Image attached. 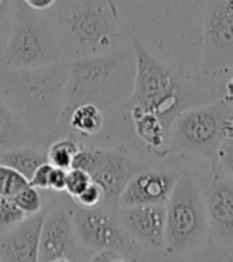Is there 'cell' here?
<instances>
[{"mask_svg":"<svg viewBox=\"0 0 233 262\" xmlns=\"http://www.w3.org/2000/svg\"><path fill=\"white\" fill-rule=\"evenodd\" d=\"M67 75L69 61L26 69L0 66V99L28 125L37 142L53 138Z\"/></svg>","mask_w":233,"mask_h":262,"instance_id":"cell-1","label":"cell"},{"mask_svg":"<svg viewBox=\"0 0 233 262\" xmlns=\"http://www.w3.org/2000/svg\"><path fill=\"white\" fill-rule=\"evenodd\" d=\"M59 61L66 59L55 19L16 0L11 29L0 50V66L26 69Z\"/></svg>","mask_w":233,"mask_h":262,"instance_id":"cell-2","label":"cell"},{"mask_svg":"<svg viewBox=\"0 0 233 262\" xmlns=\"http://www.w3.org/2000/svg\"><path fill=\"white\" fill-rule=\"evenodd\" d=\"M166 254L182 256L203 243L208 230V216L200 182L190 169L179 173L171 195L165 202Z\"/></svg>","mask_w":233,"mask_h":262,"instance_id":"cell-3","label":"cell"},{"mask_svg":"<svg viewBox=\"0 0 233 262\" xmlns=\"http://www.w3.org/2000/svg\"><path fill=\"white\" fill-rule=\"evenodd\" d=\"M136 72L131 91V106L157 114L168 128L187 107L185 90L174 74L163 66L133 35Z\"/></svg>","mask_w":233,"mask_h":262,"instance_id":"cell-4","label":"cell"},{"mask_svg":"<svg viewBox=\"0 0 233 262\" xmlns=\"http://www.w3.org/2000/svg\"><path fill=\"white\" fill-rule=\"evenodd\" d=\"M115 13L109 5L93 0L62 10L55 19L64 59L104 55L113 45L115 38Z\"/></svg>","mask_w":233,"mask_h":262,"instance_id":"cell-5","label":"cell"},{"mask_svg":"<svg viewBox=\"0 0 233 262\" xmlns=\"http://www.w3.org/2000/svg\"><path fill=\"white\" fill-rule=\"evenodd\" d=\"M125 61V55L107 53L71 59L61 119L83 102H93L99 107L109 104Z\"/></svg>","mask_w":233,"mask_h":262,"instance_id":"cell-6","label":"cell"},{"mask_svg":"<svg viewBox=\"0 0 233 262\" xmlns=\"http://www.w3.org/2000/svg\"><path fill=\"white\" fill-rule=\"evenodd\" d=\"M227 109L228 106L224 102L185 107L170 128V152L200 155L209 160L216 168L219 165V149L222 144L221 126Z\"/></svg>","mask_w":233,"mask_h":262,"instance_id":"cell-7","label":"cell"},{"mask_svg":"<svg viewBox=\"0 0 233 262\" xmlns=\"http://www.w3.org/2000/svg\"><path fill=\"white\" fill-rule=\"evenodd\" d=\"M112 208H83L71 206L72 221L77 240L86 250H113L125 256V259L136 257V242L129 237L122 222L112 211Z\"/></svg>","mask_w":233,"mask_h":262,"instance_id":"cell-8","label":"cell"},{"mask_svg":"<svg viewBox=\"0 0 233 262\" xmlns=\"http://www.w3.org/2000/svg\"><path fill=\"white\" fill-rule=\"evenodd\" d=\"M72 168L85 169L91 174L93 181L104 192V205L112 209L119 208V199L126 182L142 169L141 165L125 152L83 146L77 152Z\"/></svg>","mask_w":233,"mask_h":262,"instance_id":"cell-9","label":"cell"},{"mask_svg":"<svg viewBox=\"0 0 233 262\" xmlns=\"http://www.w3.org/2000/svg\"><path fill=\"white\" fill-rule=\"evenodd\" d=\"M201 68L208 75L233 69V0H213L204 18Z\"/></svg>","mask_w":233,"mask_h":262,"instance_id":"cell-10","label":"cell"},{"mask_svg":"<svg viewBox=\"0 0 233 262\" xmlns=\"http://www.w3.org/2000/svg\"><path fill=\"white\" fill-rule=\"evenodd\" d=\"M79 253L72 211L66 200H53L46 206V213L40 229L38 242V260L43 262H62L77 260Z\"/></svg>","mask_w":233,"mask_h":262,"instance_id":"cell-11","label":"cell"},{"mask_svg":"<svg viewBox=\"0 0 233 262\" xmlns=\"http://www.w3.org/2000/svg\"><path fill=\"white\" fill-rule=\"evenodd\" d=\"M200 187L208 224L219 240L233 250V179L214 173L204 178Z\"/></svg>","mask_w":233,"mask_h":262,"instance_id":"cell-12","label":"cell"},{"mask_svg":"<svg viewBox=\"0 0 233 262\" xmlns=\"http://www.w3.org/2000/svg\"><path fill=\"white\" fill-rule=\"evenodd\" d=\"M119 221L136 243L150 250L165 248L166 208L165 203L119 206Z\"/></svg>","mask_w":233,"mask_h":262,"instance_id":"cell-13","label":"cell"},{"mask_svg":"<svg viewBox=\"0 0 233 262\" xmlns=\"http://www.w3.org/2000/svg\"><path fill=\"white\" fill-rule=\"evenodd\" d=\"M45 213L46 206L42 211L26 216L16 226L0 232V260H38V242Z\"/></svg>","mask_w":233,"mask_h":262,"instance_id":"cell-14","label":"cell"},{"mask_svg":"<svg viewBox=\"0 0 233 262\" xmlns=\"http://www.w3.org/2000/svg\"><path fill=\"white\" fill-rule=\"evenodd\" d=\"M177 176L160 169H141L123 187L119 206L165 203L174 189Z\"/></svg>","mask_w":233,"mask_h":262,"instance_id":"cell-15","label":"cell"},{"mask_svg":"<svg viewBox=\"0 0 233 262\" xmlns=\"http://www.w3.org/2000/svg\"><path fill=\"white\" fill-rule=\"evenodd\" d=\"M129 115H131L136 136L144 144H147L152 154L157 157H166L170 154V149H168L170 128L165 125V122L157 114L131 106L129 107Z\"/></svg>","mask_w":233,"mask_h":262,"instance_id":"cell-16","label":"cell"},{"mask_svg":"<svg viewBox=\"0 0 233 262\" xmlns=\"http://www.w3.org/2000/svg\"><path fill=\"white\" fill-rule=\"evenodd\" d=\"M28 144H37L32 131L0 99V154Z\"/></svg>","mask_w":233,"mask_h":262,"instance_id":"cell-17","label":"cell"},{"mask_svg":"<svg viewBox=\"0 0 233 262\" xmlns=\"http://www.w3.org/2000/svg\"><path fill=\"white\" fill-rule=\"evenodd\" d=\"M45 162H48L46 152L37 149V146H34V144L15 147L0 154V163L16 169L18 173H21L28 179H31L35 169Z\"/></svg>","mask_w":233,"mask_h":262,"instance_id":"cell-18","label":"cell"},{"mask_svg":"<svg viewBox=\"0 0 233 262\" xmlns=\"http://www.w3.org/2000/svg\"><path fill=\"white\" fill-rule=\"evenodd\" d=\"M80 147H82L80 142L75 138L61 136V138H56L48 146L46 159L51 165L56 166V168L69 169V168H72L74 159H75L77 152L80 150Z\"/></svg>","mask_w":233,"mask_h":262,"instance_id":"cell-19","label":"cell"},{"mask_svg":"<svg viewBox=\"0 0 233 262\" xmlns=\"http://www.w3.org/2000/svg\"><path fill=\"white\" fill-rule=\"evenodd\" d=\"M11 199L26 216L42 211L43 206H45V199L42 195V190L37 189L35 186H32L31 182L24 189H21L18 193L13 195Z\"/></svg>","mask_w":233,"mask_h":262,"instance_id":"cell-20","label":"cell"},{"mask_svg":"<svg viewBox=\"0 0 233 262\" xmlns=\"http://www.w3.org/2000/svg\"><path fill=\"white\" fill-rule=\"evenodd\" d=\"M29 184V179L7 165L0 163V195L13 196Z\"/></svg>","mask_w":233,"mask_h":262,"instance_id":"cell-21","label":"cell"},{"mask_svg":"<svg viewBox=\"0 0 233 262\" xmlns=\"http://www.w3.org/2000/svg\"><path fill=\"white\" fill-rule=\"evenodd\" d=\"M26 217V214L16 206L11 196L0 195V232L16 226Z\"/></svg>","mask_w":233,"mask_h":262,"instance_id":"cell-22","label":"cell"},{"mask_svg":"<svg viewBox=\"0 0 233 262\" xmlns=\"http://www.w3.org/2000/svg\"><path fill=\"white\" fill-rule=\"evenodd\" d=\"M91 181H93L91 174H89L88 171H85V169L69 168L67 178H66V189H64V192L71 196V200H74L77 195L82 193L88 187V184Z\"/></svg>","mask_w":233,"mask_h":262,"instance_id":"cell-23","label":"cell"},{"mask_svg":"<svg viewBox=\"0 0 233 262\" xmlns=\"http://www.w3.org/2000/svg\"><path fill=\"white\" fill-rule=\"evenodd\" d=\"M72 202L77 203L79 206H83V208H96V206L104 205V192H102L99 184L91 181L88 184V187L82 193L77 195Z\"/></svg>","mask_w":233,"mask_h":262,"instance_id":"cell-24","label":"cell"},{"mask_svg":"<svg viewBox=\"0 0 233 262\" xmlns=\"http://www.w3.org/2000/svg\"><path fill=\"white\" fill-rule=\"evenodd\" d=\"M16 0H0V38L7 40L10 34L13 16H15Z\"/></svg>","mask_w":233,"mask_h":262,"instance_id":"cell-25","label":"cell"},{"mask_svg":"<svg viewBox=\"0 0 233 262\" xmlns=\"http://www.w3.org/2000/svg\"><path fill=\"white\" fill-rule=\"evenodd\" d=\"M51 169H53V165L50 162H45L38 166L34 174L31 176L29 182L32 186H35L37 189L40 190H48V184H50V174H51Z\"/></svg>","mask_w":233,"mask_h":262,"instance_id":"cell-26","label":"cell"},{"mask_svg":"<svg viewBox=\"0 0 233 262\" xmlns=\"http://www.w3.org/2000/svg\"><path fill=\"white\" fill-rule=\"evenodd\" d=\"M66 178H67V169L53 166V169H51V174H50L48 190H53L56 193L64 192V189H66Z\"/></svg>","mask_w":233,"mask_h":262,"instance_id":"cell-27","label":"cell"},{"mask_svg":"<svg viewBox=\"0 0 233 262\" xmlns=\"http://www.w3.org/2000/svg\"><path fill=\"white\" fill-rule=\"evenodd\" d=\"M219 165L225 168L233 178V142L222 141L221 149H219Z\"/></svg>","mask_w":233,"mask_h":262,"instance_id":"cell-28","label":"cell"},{"mask_svg":"<svg viewBox=\"0 0 233 262\" xmlns=\"http://www.w3.org/2000/svg\"><path fill=\"white\" fill-rule=\"evenodd\" d=\"M222 141H231L233 142V107H228L224 119H222Z\"/></svg>","mask_w":233,"mask_h":262,"instance_id":"cell-29","label":"cell"},{"mask_svg":"<svg viewBox=\"0 0 233 262\" xmlns=\"http://www.w3.org/2000/svg\"><path fill=\"white\" fill-rule=\"evenodd\" d=\"M89 260H126L123 254L113 250H99L89 256Z\"/></svg>","mask_w":233,"mask_h":262,"instance_id":"cell-30","label":"cell"},{"mask_svg":"<svg viewBox=\"0 0 233 262\" xmlns=\"http://www.w3.org/2000/svg\"><path fill=\"white\" fill-rule=\"evenodd\" d=\"M22 2L28 5L29 8H32V10L48 11V10H51L58 4V0H22Z\"/></svg>","mask_w":233,"mask_h":262,"instance_id":"cell-31","label":"cell"},{"mask_svg":"<svg viewBox=\"0 0 233 262\" xmlns=\"http://www.w3.org/2000/svg\"><path fill=\"white\" fill-rule=\"evenodd\" d=\"M221 102H224L228 107H233V75L230 78V82L225 85V93H224Z\"/></svg>","mask_w":233,"mask_h":262,"instance_id":"cell-32","label":"cell"},{"mask_svg":"<svg viewBox=\"0 0 233 262\" xmlns=\"http://www.w3.org/2000/svg\"><path fill=\"white\" fill-rule=\"evenodd\" d=\"M4 45H5V40H2V38H0V50H2Z\"/></svg>","mask_w":233,"mask_h":262,"instance_id":"cell-33","label":"cell"}]
</instances>
